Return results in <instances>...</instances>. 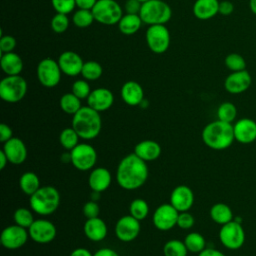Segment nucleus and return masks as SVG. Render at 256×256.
Here are the masks:
<instances>
[{"label":"nucleus","mask_w":256,"mask_h":256,"mask_svg":"<svg viewBox=\"0 0 256 256\" xmlns=\"http://www.w3.org/2000/svg\"><path fill=\"white\" fill-rule=\"evenodd\" d=\"M149 170L146 162L134 152L124 156L116 169L118 185L128 191L136 190L143 186L148 179Z\"/></svg>","instance_id":"obj_1"},{"label":"nucleus","mask_w":256,"mask_h":256,"mask_svg":"<svg viewBox=\"0 0 256 256\" xmlns=\"http://www.w3.org/2000/svg\"><path fill=\"white\" fill-rule=\"evenodd\" d=\"M201 138L208 148L216 151L225 150L235 141L233 124L219 119L212 121L203 128Z\"/></svg>","instance_id":"obj_2"},{"label":"nucleus","mask_w":256,"mask_h":256,"mask_svg":"<svg viewBox=\"0 0 256 256\" xmlns=\"http://www.w3.org/2000/svg\"><path fill=\"white\" fill-rule=\"evenodd\" d=\"M72 127L84 140L96 138L102 129V119L100 112L87 106H82L72 117Z\"/></svg>","instance_id":"obj_3"},{"label":"nucleus","mask_w":256,"mask_h":256,"mask_svg":"<svg viewBox=\"0 0 256 256\" xmlns=\"http://www.w3.org/2000/svg\"><path fill=\"white\" fill-rule=\"evenodd\" d=\"M29 205L33 212L41 216L53 214L60 205L59 191L53 186H41L29 198Z\"/></svg>","instance_id":"obj_4"},{"label":"nucleus","mask_w":256,"mask_h":256,"mask_svg":"<svg viewBox=\"0 0 256 256\" xmlns=\"http://www.w3.org/2000/svg\"><path fill=\"white\" fill-rule=\"evenodd\" d=\"M139 15L144 24H166L172 17L170 5L163 0H149L142 3Z\"/></svg>","instance_id":"obj_5"},{"label":"nucleus","mask_w":256,"mask_h":256,"mask_svg":"<svg viewBox=\"0 0 256 256\" xmlns=\"http://www.w3.org/2000/svg\"><path fill=\"white\" fill-rule=\"evenodd\" d=\"M27 90V81L21 75H6L0 81V98L7 103L21 101Z\"/></svg>","instance_id":"obj_6"},{"label":"nucleus","mask_w":256,"mask_h":256,"mask_svg":"<svg viewBox=\"0 0 256 256\" xmlns=\"http://www.w3.org/2000/svg\"><path fill=\"white\" fill-rule=\"evenodd\" d=\"M91 10L95 21L107 26L118 24L124 15L122 7L116 0H97Z\"/></svg>","instance_id":"obj_7"},{"label":"nucleus","mask_w":256,"mask_h":256,"mask_svg":"<svg viewBox=\"0 0 256 256\" xmlns=\"http://www.w3.org/2000/svg\"><path fill=\"white\" fill-rule=\"evenodd\" d=\"M245 231L241 222L235 219L221 226L219 230V240L221 244L229 250H238L245 243Z\"/></svg>","instance_id":"obj_8"},{"label":"nucleus","mask_w":256,"mask_h":256,"mask_svg":"<svg viewBox=\"0 0 256 256\" xmlns=\"http://www.w3.org/2000/svg\"><path fill=\"white\" fill-rule=\"evenodd\" d=\"M145 39L150 51L155 54L165 53L170 46V32L166 25L157 24L148 26Z\"/></svg>","instance_id":"obj_9"},{"label":"nucleus","mask_w":256,"mask_h":256,"mask_svg":"<svg viewBox=\"0 0 256 256\" xmlns=\"http://www.w3.org/2000/svg\"><path fill=\"white\" fill-rule=\"evenodd\" d=\"M36 75L42 86L46 88H53L59 84L62 71L58 61L53 58H44L37 65Z\"/></svg>","instance_id":"obj_10"},{"label":"nucleus","mask_w":256,"mask_h":256,"mask_svg":"<svg viewBox=\"0 0 256 256\" xmlns=\"http://www.w3.org/2000/svg\"><path fill=\"white\" fill-rule=\"evenodd\" d=\"M71 163L79 171L91 170L97 162V152L88 143H79L70 151Z\"/></svg>","instance_id":"obj_11"},{"label":"nucleus","mask_w":256,"mask_h":256,"mask_svg":"<svg viewBox=\"0 0 256 256\" xmlns=\"http://www.w3.org/2000/svg\"><path fill=\"white\" fill-rule=\"evenodd\" d=\"M28 238V229L23 228L17 224H13L5 227L2 230L0 242L4 248L9 250H15L24 246Z\"/></svg>","instance_id":"obj_12"},{"label":"nucleus","mask_w":256,"mask_h":256,"mask_svg":"<svg viewBox=\"0 0 256 256\" xmlns=\"http://www.w3.org/2000/svg\"><path fill=\"white\" fill-rule=\"evenodd\" d=\"M178 215L179 211L170 203H163L155 209L152 221L156 229L160 231H168L177 225Z\"/></svg>","instance_id":"obj_13"},{"label":"nucleus","mask_w":256,"mask_h":256,"mask_svg":"<svg viewBox=\"0 0 256 256\" xmlns=\"http://www.w3.org/2000/svg\"><path fill=\"white\" fill-rule=\"evenodd\" d=\"M29 237L36 243L47 244L56 237L57 230L55 225L46 219H36L28 228Z\"/></svg>","instance_id":"obj_14"},{"label":"nucleus","mask_w":256,"mask_h":256,"mask_svg":"<svg viewBox=\"0 0 256 256\" xmlns=\"http://www.w3.org/2000/svg\"><path fill=\"white\" fill-rule=\"evenodd\" d=\"M140 221L133 216L124 215L120 217L115 224V236L122 242H131L137 238L140 233Z\"/></svg>","instance_id":"obj_15"},{"label":"nucleus","mask_w":256,"mask_h":256,"mask_svg":"<svg viewBox=\"0 0 256 256\" xmlns=\"http://www.w3.org/2000/svg\"><path fill=\"white\" fill-rule=\"evenodd\" d=\"M234 138L240 144H251L256 141V121L244 117L233 123Z\"/></svg>","instance_id":"obj_16"},{"label":"nucleus","mask_w":256,"mask_h":256,"mask_svg":"<svg viewBox=\"0 0 256 256\" xmlns=\"http://www.w3.org/2000/svg\"><path fill=\"white\" fill-rule=\"evenodd\" d=\"M252 84V77L245 69L231 72L224 80V88L230 94H241L247 91Z\"/></svg>","instance_id":"obj_17"},{"label":"nucleus","mask_w":256,"mask_h":256,"mask_svg":"<svg viewBox=\"0 0 256 256\" xmlns=\"http://www.w3.org/2000/svg\"><path fill=\"white\" fill-rule=\"evenodd\" d=\"M57 61L63 74L69 77H75L81 74L84 61L78 53L71 50L64 51L59 55Z\"/></svg>","instance_id":"obj_18"},{"label":"nucleus","mask_w":256,"mask_h":256,"mask_svg":"<svg viewBox=\"0 0 256 256\" xmlns=\"http://www.w3.org/2000/svg\"><path fill=\"white\" fill-rule=\"evenodd\" d=\"M194 193L186 185L176 186L170 194V204L179 212H186L193 206Z\"/></svg>","instance_id":"obj_19"},{"label":"nucleus","mask_w":256,"mask_h":256,"mask_svg":"<svg viewBox=\"0 0 256 256\" xmlns=\"http://www.w3.org/2000/svg\"><path fill=\"white\" fill-rule=\"evenodd\" d=\"M114 103V94L108 88L99 87L91 91L87 98V104L98 112H103L112 107Z\"/></svg>","instance_id":"obj_20"},{"label":"nucleus","mask_w":256,"mask_h":256,"mask_svg":"<svg viewBox=\"0 0 256 256\" xmlns=\"http://www.w3.org/2000/svg\"><path fill=\"white\" fill-rule=\"evenodd\" d=\"M2 150L6 154L9 163L14 165L22 164L28 155L25 143L18 137H12L3 143Z\"/></svg>","instance_id":"obj_21"},{"label":"nucleus","mask_w":256,"mask_h":256,"mask_svg":"<svg viewBox=\"0 0 256 256\" xmlns=\"http://www.w3.org/2000/svg\"><path fill=\"white\" fill-rule=\"evenodd\" d=\"M120 95L123 102L129 106H138L144 100V90L142 86L134 80H129L122 85Z\"/></svg>","instance_id":"obj_22"},{"label":"nucleus","mask_w":256,"mask_h":256,"mask_svg":"<svg viewBox=\"0 0 256 256\" xmlns=\"http://www.w3.org/2000/svg\"><path fill=\"white\" fill-rule=\"evenodd\" d=\"M112 176L110 171L104 167H96L91 170L88 177L89 187L93 192L101 193L107 190L111 184Z\"/></svg>","instance_id":"obj_23"},{"label":"nucleus","mask_w":256,"mask_h":256,"mask_svg":"<svg viewBox=\"0 0 256 256\" xmlns=\"http://www.w3.org/2000/svg\"><path fill=\"white\" fill-rule=\"evenodd\" d=\"M83 232L89 240L93 242H99L106 238L108 233V228L104 220L99 216L95 218L87 219L83 226Z\"/></svg>","instance_id":"obj_24"},{"label":"nucleus","mask_w":256,"mask_h":256,"mask_svg":"<svg viewBox=\"0 0 256 256\" xmlns=\"http://www.w3.org/2000/svg\"><path fill=\"white\" fill-rule=\"evenodd\" d=\"M134 153L145 162L154 161L161 155V146L154 140H142L135 145Z\"/></svg>","instance_id":"obj_25"},{"label":"nucleus","mask_w":256,"mask_h":256,"mask_svg":"<svg viewBox=\"0 0 256 256\" xmlns=\"http://www.w3.org/2000/svg\"><path fill=\"white\" fill-rule=\"evenodd\" d=\"M219 0H195L192 12L199 20H209L219 13Z\"/></svg>","instance_id":"obj_26"},{"label":"nucleus","mask_w":256,"mask_h":256,"mask_svg":"<svg viewBox=\"0 0 256 256\" xmlns=\"http://www.w3.org/2000/svg\"><path fill=\"white\" fill-rule=\"evenodd\" d=\"M0 66L6 75H20L24 68V63L21 56L13 51L1 54Z\"/></svg>","instance_id":"obj_27"},{"label":"nucleus","mask_w":256,"mask_h":256,"mask_svg":"<svg viewBox=\"0 0 256 256\" xmlns=\"http://www.w3.org/2000/svg\"><path fill=\"white\" fill-rule=\"evenodd\" d=\"M142 24H143V21L139 14L125 13L117 25H118L119 31L123 35L131 36L136 34L140 30Z\"/></svg>","instance_id":"obj_28"},{"label":"nucleus","mask_w":256,"mask_h":256,"mask_svg":"<svg viewBox=\"0 0 256 256\" xmlns=\"http://www.w3.org/2000/svg\"><path fill=\"white\" fill-rule=\"evenodd\" d=\"M209 214L212 221L221 226L234 220L232 209L230 208V206L222 202H218L212 205V207L210 208Z\"/></svg>","instance_id":"obj_29"},{"label":"nucleus","mask_w":256,"mask_h":256,"mask_svg":"<svg viewBox=\"0 0 256 256\" xmlns=\"http://www.w3.org/2000/svg\"><path fill=\"white\" fill-rule=\"evenodd\" d=\"M19 187L26 195H33L40 187V179L37 174L32 171H27L20 176Z\"/></svg>","instance_id":"obj_30"},{"label":"nucleus","mask_w":256,"mask_h":256,"mask_svg":"<svg viewBox=\"0 0 256 256\" xmlns=\"http://www.w3.org/2000/svg\"><path fill=\"white\" fill-rule=\"evenodd\" d=\"M59 106L64 113L73 116L82 107L81 99H79L72 92H68L61 96L59 100Z\"/></svg>","instance_id":"obj_31"},{"label":"nucleus","mask_w":256,"mask_h":256,"mask_svg":"<svg viewBox=\"0 0 256 256\" xmlns=\"http://www.w3.org/2000/svg\"><path fill=\"white\" fill-rule=\"evenodd\" d=\"M103 74V67L102 65L94 60H89L84 62L82 71H81V76L83 79L87 81H95L98 80Z\"/></svg>","instance_id":"obj_32"},{"label":"nucleus","mask_w":256,"mask_h":256,"mask_svg":"<svg viewBox=\"0 0 256 256\" xmlns=\"http://www.w3.org/2000/svg\"><path fill=\"white\" fill-rule=\"evenodd\" d=\"M79 139L81 138L72 126L64 128L59 135V142L67 151H71L74 147H76L79 144Z\"/></svg>","instance_id":"obj_33"},{"label":"nucleus","mask_w":256,"mask_h":256,"mask_svg":"<svg viewBox=\"0 0 256 256\" xmlns=\"http://www.w3.org/2000/svg\"><path fill=\"white\" fill-rule=\"evenodd\" d=\"M184 243L189 252L200 253L206 248V240L204 236L198 232H190L184 238Z\"/></svg>","instance_id":"obj_34"},{"label":"nucleus","mask_w":256,"mask_h":256,"mask_svg":"<svg viewBox=\"0 0 256 256\" xmlns=\"http://www.w3.org/2000/svg\"><path fill=\"white\" fill-rule=\"evenodd\" d=\"M188 252L184 241L178 239L168 240L163 246L164 256H187Z\"/></svg>","instance_id":"obj_35"},{"label":"nucleus","mask_w":256,"mask_h":256,"mask_svg":"<svg viewBox=\"0 0 256 256\" xmlns=\"http://www.w3.org/2000/svg\"><path fill=\"white\" fill-rule=\"evenodd\" d=\"M217 119L227 122L234 123L237 117V108L232 102H223L217 108Z\"/></svg>","instance_id":"obj_36"},{"label":"nucleus","mask_w":256,"mask_h":256,"mask_svg":"<svg viewBox=\"0 0 256 256\" xmlns=\"http://www.w3.org/2000/svg\"><path fill=\"white\" fill-rule=\"evenodd\" d=\"M95 21L92 10L80 9L76 10L72 15V22L78 28H87Z\"/></svg>","instance_id":"obj_37"},{"label":"nucleus","mask_w":256,"mask_h":256,"mask_svg":"<svg viewBox=\"0 0 256 256\" xmlns=\"http://www.w3.org/2000/svg\"><path fill=\"white\" fill-rule=\"evenodd\" d=\"M129 212L137 220H144L149 214V205L144 199L136 198L130 203Z\"/></svg>","instance_id":"obj_38"},{"label":"nucleus","mask_w":256,"mask_h":256,"mask_svg":"<svg viewBox=\"0 0 256 256\" xmlns=\"http://www.w3.org/2000/svg\"><path fill=\"white\" fill-rule=\"evenodd\" d=\"M13 220H14L15 224L28 229L31 226V224L34 222L35 219L33 217L32 211L30 209L20 207L14 211Z\"/></svg>","instance_id":"obj_39"},{"label":"nucleus","mask_w":256,"mask_h":256,"mask_svg":"<svg viewBox=\"0 0 256 256\" xmlns=\"http://www.w3.org/2000/svg\"><path fill=\"white\" fill-rule=\"evenodd\" d=\"M224 64L231 72H237L246 69V61L244 57L238 53L228 54L224 59Z\"/></svg>","instance_id":"obj_40"},{"label":"nucleus","mask_w":256,"mask_h":256,"mask_svg":"<svg viewBox=\"0 0 256 256\" xmlns=\"http://www.w3.org/2000/svg\"><path fill=\"white\" fill-rule=\"evenodd\" d=\"M70 24V20L67 14H62V13H56L50 22L51 29L54 33L56 34H62L64 33Z\"/></svg>","instance_id":"obj_41"},{"label":"nucleus","mask_w":256,"mask_h":256,"mask_svg":"<svg viewBox=\"0 0 256 256\" xmlns=\"http://www.w3.org/2000/svg\"><path fill=\"white\" fill-rule=\"evenodd\" d=\"M91 88L87 80L79 79L73 82L71 87V92L76 95L79 99H87L89 94L91 93Z\"/></svg>","instance_id":"obj_42"},{"label":"nucleus","mask_w":256,"mask_h":256,"mask_svg":"<svg viewBox=\"0 0 256 256\" xmlns=\"http://www.w3.org/2000/svg\"><path fill=\"white\" fill-rule=\"evenodd\" d=\"M51 5L56 13L70 14L76 7L75 0H51Z\"/></svg>","instance_id":"obj_43"},{"label":"nucleus","mask_w":256,"mask_h":256,"mask_svg":"<svg viewBox=\"0 0 256 256\" xmlns=\"http://www.w3.org/2000/svg\"><path fill=\"white\" fill-rule=\"evenodd\" d=\"M16 45H17V41L15 37H13L12 35H1V38H0L1 54L13 52L14 49L16 48Z\"/></svg>","instance_id":"obj_44"},{"label":"nucleus","mask_w":256,"mask_h":256,"mask_svg":"<svg viewBox=\"0 0 256 256\" xmlns=\"http://www.w3.org/2000/svg\"><path fill=\"white\" fill-rule=\"evenodd\" d=\"M195 219L191 213L188 211L186 212H179L178 219H177V226L180 229L183 230H188L194 226Z\"/></svg>","instance_id":"obj_45"},{"label":"nucleus","mask_w":256,"mask_h":256,"mask_svg":"<svg viewBox=\"0 0 256 256\" xmlns=\"http://www.w3.org/2000/svg\"><path fill=\"white\" fill-rule=\"evenodd\" d=\"M82 211H83L84 216H85L87 219L95 218V217H98V216H99L100 207H99V205L97 204V202L91 200V201L86 202V203L83 205Z\"/></svg>","instance_id":"obj_46"},{"label":"nucleus","mask_w":256,"mask_h":256,"mask_svg":"<svg viewBox=\"0 0 256 256\" xmlns=\"http://www.w3.org/2000/svg\"><path fill=\"white\" fill-rule=\"evenodd\" d=\"M142 3L138 0H127L124 5V10L128 14H139Z\"/></svg>","instance_id":"obj_47"},{"label":"nucleus","mask_w":256,"mask_h":256,"mask_svg":"<svg viewBox=\"0 0 256 256\" xmlns=\"http://www.w3.org/2000/svg\"><path fill=\"white\" fill-rule=\"evenodd\" d=\"M13 137V131L11 127L5 123L0 124V142L5 143Z\"/></svg>","instance_id":"obj_48"},{"label":"nucleus","mask_w":256,"mask_h":256,"mask_svg":"<svg viewBox=\"0 0 256 256\" xmlns=\"http://www.w3.org/2000/svg\"><path fill=\"white\" fill-rule=\"evenodd\" d=\"M234 11V4L229 0H223L219 2V14L228 16Z\"/></svg>","instance_id":"obj_49"},{"label":"nucleus","mask_w":256,"mask_h":256,"mask_svg":"<svg viewBox=\"0 0 256 256\" xmlns=\"http://www.w3.org/2000/svg\"><path fill=\"white\" fill-rule=\"evenodd\" d=\"M75 2H76V7L80 9L91 10L96 4L97 0H75Z\"/></svg>","instance_id":"obj_50"},{"label":"nucleus","mask_w":256,"mask_h":256,"mask_svg":"<svg viewBox=\"0 0 256 256\" xmlns=\"http://www.w3.org/2000/svg\"><path fill=\"white\" fill-rule=\"evenodd\" d=\"M93 256H119V254L112 248H108V247H104V248H100L98 249Z\"/></svg>","instance_id":"obj_51"},{"label":"nucleus","mask_w":256,"mask_h":256,"mask_svg":"<svg viewBox=\"0 0 256 256\" xmlns=\"http://www.w3.org/2000/svg\"><path fill=\"white\" fill-rule=\"evenodd\" d=\"M198 256H226L223 252H221L218 249L215 248H205L200 253H198Z\"/></svg>","instance_id":"obj_52"},{"label":"nucleus","mask_w":256,"mask_h":256,"mask_svg":"<svg viewBox=\"0 0 256 256\" xmlns=\"http://www.w3.org/2000/svg\"><path fill=\"white\" fill-rule=\"evenodd\" d=\"M69 256H93V254L86 248L83 247H79L74 249Z\"/></svg>","instance_id":"obj_53"},{"label":"nucleus","mask_w":256,"mask_h":256,"mask_svg":"<svg viewBox=\"0 0 256 256\" xmlns=\"http://www.w3.org/2000/svg\"><path fill=\"white\" fill-rule=\"evenodd\" d=\"M8 158L6 156V154L3 152V150L0 151V170H3L6 165L8 164Z\"/></svg>","instance_id":"obj_54"},{"label":"nucleus","mask_w":256,"mask_h":256,"mask_svg":"<svg viewBox=\"0 0 256 256\" xmlns=\"http://www.w3.org/2000/svg\"><path fill=\"white\" fill-rule=\"evenodd\" d=\"M249 9L254 15H256V0H249Z\"/></svg>","instance_id":"obj_55"},{"label":"nucleus","mask_w":256,"mask_h":256,"mask_svg":"<svg viewBox=\"0 0 256 256\" xmlns=\"http://www.w3.org/2000/svg\"><path fill=\"white\" fill-rule=\"evenodd\" d=\"M138 1H140L141 3H144V2H147V1H149V0H138Z\"/></svg>","instance_id":"obj_56"}]
</instances>
